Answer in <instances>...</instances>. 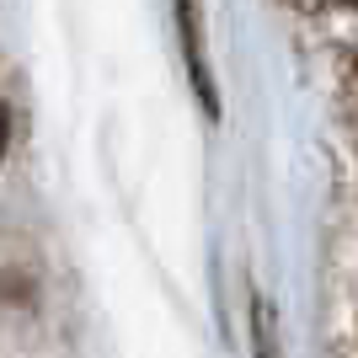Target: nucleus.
Instances as JSON below:
<instances>
[{
	"mask_svg": "<svg viewBox=\"0 0 358 358\" xmlns=\"http://www.w3.org/2000/svg\"><path fill=\"white\" fill-rule=\"evenodd\" d=\"M337 6H358V0H337Z\"/></svg>",
	"mask_w": 358,
	"mask_h": 358,
	"instance_id": "3",
	"label": "nucleus"
},
{
	"mask_svg": "<svg viewBox=\"0 0 358 358\" xmlns=\"http://www.w3.org/2000/svg\"><path fill=\"white\" fill-rule=\"evenodd\" d=\"M6 139H11V118H6V107H0V155H6Z\"/></svg>",
	"mask_w": 358,
	"mask_h": 358,
	"instance_id": "2",
	"label": "nucleus"
},
{
	"mask_svg": "<svg viewBox=\"0 0 358 358\" xmlns=\"http://www.w3.org/2000/svg\"><path fill=\"white\" fill-rule=\"evenodd\" d=\"M177 27H182V54H187V70H193L198 102L209 118H220V96H214V75L203 59V27H198V0H177Z\"/></svg>",
	"mask_w": 358,
	"mask_h": 358,
	"instance_id": "1",
	"label": "nucleus"
}]
</instances>
